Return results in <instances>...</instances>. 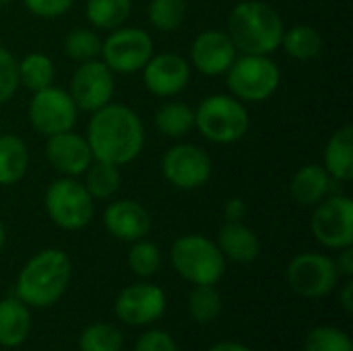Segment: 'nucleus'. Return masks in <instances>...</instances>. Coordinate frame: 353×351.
<instances>
[{"label": "nucleus", "instance_id": "nucleus-35", "mask_svg": "<svg viewBox=\"0 0 353 351\" xmlns=\"http://www.w3.org/2000/svg\"><path fill=\"white\" fill-rule=\"evenodd\" d=\"M19 72H17V58L10 50L0 46V106L10 101L19 89Z\"/></svg>", "mask_w": 353, "mask_h": 351}, {"label": "nucleus", "instance_id": "nucleus-5", "mask_svg": "<svg viewBox=\"0 0 353 351\" xmlns=\"http://www.w3.org/2000/svg\"><path fill=\"white\" fill-rule=\"evenodd\" d=\"M174 271L192 285H217L225 273V259L215 240L201 234H184L170 248Z\"/></svg>", "mask_w": 353, "mask_h": 351}, {"label": "nucleus", "instance_id": "nucleus-42", "mask_svg": "<svg viewBox=\"0 0 353 351\" xmlns=\"http://www.w3.org/2000/svg\"><path fill=\"white\" fill-rule=\"evenodd\" d=\"M4 244H6V228H4V223H2V219H0V252H2V248H4Z\"/></svg>", "mask_w": 353, "mask_h": 351}, {"label": "nucleus", "instance_id": "nucleus-30", "mask_svg": "<svg viewBox=\"0 0 353 351\" xmlns=\"http://www.w3.org/2000/svg\"><path fill=\"white\" fill-rule=\"evenodd\" d=\"M99 52H101V37L93 27H77L68 31L64 37V54L77 64L99 58Z\"/></svg>", "mask_w": 353, "mask_h": 351}, {"label": "nucleus", "instance_id": "nucleus-18", "mask_svg": "<svg viewBox=\"0 0 353 351\" xmlns=\"http://www.w3.org/2000/svg\"><path fill=\"white\" fill-rule=\"evenodd\" d=\"M105 230L120 242H137L151 232V213L134 199L112 201L103 211Z\"/></svg>", "mask_w": 353, "mask_h": 351}, {"label": "nucleus", "instance_id": "nucleus-37", "mask_svg": "<svg viewBox=\"0 0 353 351\" xmlns=\"http://www.w3.org/2000/svg\"><path fill=\"white\" fill-rule=\"evenodd\" d=\"M132 351H180L174 337L165 331H159V329H153V331H147L143 333L137 343H134V350Z\"/></svg>", "mask_w": 353, "mask_h": 351}, {"label": "nucleus", "instance_id": "nucleus-10", "mask_svg": "<svg viewBox=\"0 0 353 351\" xmlns=\"http://www.w3.org/2000/svg\"><path fill=\"white\" fill-rule=\"evenodd\" d=\"M27 118L31 128L48 139L52 134L72 130L79 118V108L72 101L68 89L52 85L31 95Z\"/></svg>", "mask_w": 353, "mask_h": 351}, {"label": "nucleus", "instance_id": "nucleus-43", "mask_svg": "<svg viewBox=\"0 0 353 351\" xmlns=\"http://www.w3.org/2000/svg\"><path fill=\"white\" fill-rule=\"evenodd\" d=\"M10 2H12V0H0V8H4V6H8Z\"/></svg>", "mask_w": 353, "mask_h": 351}, {"label": "nucleus", "instance_id": "nucleus-17", "mask_svg": "<svg viewBox=\"0 0 353 351\" xmlns=\"http://www.w3.org/2000/svg\"><path fill=\"white\" fill-rule=\"evenodd\" d=\"M46 159L60 174L68 178H79L93 161V153L85 134H77L74 130L58 132L48 137L46 141Z\"/></svg>", "mask_w": 353, "mask_h": 351}, {"label": "nucleus", "instance_id": "nucleus-8", "mask_svg": "<svg viewBox=\"0 0 353 351\" xmlns=\"http://www.w3.org/2000/svg\"><path fill=\"white\" fill-rule=\"evenodd\" d=\"M153 54L155 43L145 29L122 25L108 31L105 39H101L99 60H103L114 74H134L143 70Z\"/></svg>", "mask_w": 353, "mask_h": 351}, {"label": "nucleus", "instance_id": "nucleus-4", "mask_svg": "<svg viewBox=\"0 0 353 351\" xmlns=\"http://www.w3.org/2000/svg\"><path fill=\"white\" fill-rule=\"evenodd\" d=\"M194 128L201 137L215 145H234L242 141L250 128L246 103L230 93H213L194 108Z\"/></svg>", "mask_w": 353, "mask_h": 351}, {"label": "nucleus", "instance_id": "nucleus-28", "mask_svg": "<svg viewBox=\"0 0 353 351\" xmlns=\"http://www.w3.org/2000/svg\"><path fill=\"white\" fill-rule=\"evenodd\" d=\"M155 128L168 139H182L194 128V108L184 101H165L155 112Z\"/></svg>", "mask_w": 353, "mask_h": 351}, {"label": "nucleus", "instance_id": "nucleus-34", "mask_svg": "<svg viewBox=\"0 0 353 351\" xmlns=\"http://www.w3.org/2000/svg\"><path fill=\"white\" fill-rule=\"evenodd\" d=\"M304 351H353V341L345 331L331 325H321L308 333Z\"/></svg>", "mask_w": 353, "mask_h": 351}, {"label": "nucleus", "instance_id": "nucleus-19", "mask_svg": "<svg viewBox=\"0 0 353 351\" xmlns=\"http://www.w3.org/2000/svg\"><path fill=\"white\" fill-rule=\"evenodd\" d=\"M335 184L339 182H335L321 163H306L292 176L290 197L300 207H316L323 199L337 192Z\"/></svg>", "mask_w": 353, "mask_h": 351}, {"label": "nucleus", "instance_id": "nucleus-6", "mask_svg": "<svg viewBox=\"0 0 353 351\" xmlns=\"http://www.w3.org/2000/svg\"><path fill=\"white\" fill-rule=\"evenodd\" d=\"M223 77L230 95L242 103H263L271 99L281 85L279 64L265 54H238Z\"/></svg>", "mask_w": 353, "mask_h": 351}, {"label": "nucleus", "instance_id": "nucleus-15", "mask_svg": "<svg viewBox=\"0 0 353 351\" xmlns=\"http://www.w3.org/2000/svg\"><path fill=\"white\" fill-rule=\"evenodd\" d=\"M143 83L155 97H174L182 93L192 77L188 58L176 52H157L143 66Z\"/></svg>", "mask_w": 353, "mask_h": 351}, {"label": "nucleus", "instance_id": "nucleus-1", "mask_svg": "<svg viewBox=\"0 0 353 351\" xmlns=\"http://www.w3.org/2000/svg\"><path fill=\"white\" fill-rule=\"evenodd\" d=\"M85 139L93 159L122 168L143 153L147 134L141 116L132 108L110 101L91 114Z\"/></svg>", "mask_w": 353, "mask_h": 351}, {"label": "nucleus", "instance_id": "nucleus-36", "mask_svg": "<svg viewBox=\"0 0 353 351\" xmlns=\"http://www.w3.org/2000/svg\"><path fill=\"white\" fill-rule=\"evenodd\" d=\"M23 4L39 19H58L72 8L74 0H23Z\"/></svg>", "mask_w": 353, "mask_h": 351}, {"label": "nucleus", "instance_id": "nucleus-27", "mask_svg": "<svg viewBox=\"0 0 353 351\" xmlns=\"http://www.w3.org/2000/svg\"><path fill=\"white\" fill-rule=\"evenodd\" d=\"M132 12V0H87L85 17L95 31L122 27Z\"/></svg>", "mask_w": 353, "mask_h": 351}, {"label": "nucleus", "instance_id": "nucleus-25", "mask_svg": "<svg viewBox=\"0 0 353 351\" xmlns=\"http://www.w3.org/2000/svg\"><path fill=\"white\" fill-rule=\"evenodd\" d=\"M290 58L308 62L321 56L323 52V35L312 25H294L283 31L281 46H279Z\"/></svg>", "mask_w": 353, "mask_h": 351}, {"label": "nucleus", "instance_id": "nucleus-13", "mask_svg": "<svg viewBox=\"0 0 353 351\" xmlns=\"http://www.w3.org/2000/svg\"><path fill=\"white\" fill-rule=\"evenodd\" d=\"M68 93L77 103L79 112L93 114L114 99L116 74L99 58L81 62L70 77Z\"/></svg>", "mask_w": 353, "mask_h": 351}, {"label": "nucleus", "instance_id": "nucleus-32", "mask_svg": "<svg viewBox=\"0 0 353 351\" xmlns=\"http://www.w3.org/2000/svg\"><path fill=\"white\" fill-rule=\"evenodd\" d=\"M221 294L215 285H194V290L188 296L190 317L201 325L213 323L221 314Z\"/></svg>", "mask_w": 353, "mask_h": 351}, {"label": "nucleus", "instance_id": "nucleus-21", "mask_svg": "<svg viewBox=\"0 0 353 351\" xmlns=\"http://www.w3.org/2000/svg\"><path fill=\"white\" fill-rule=\"evenodd\" d=\"M323 168L339 184H347L353 178V128L350 124L337 128L329 137Z\"/></svg>", "mask_w": 353, "mask_h": 351}, {"label": "nucleus", "instance_id": "nucleus-41", "mask_svg": "<svg viewBox=\"0 0 353 351\" xmlns=\"http://www.w3.org/2000/svg\"><path fill=\"white\" fill-rule=\"evenodd\" d=\"M209 351H252L248 345L238 343V341H219L215 345H211Z\"/></svg>", "mask_w": 353, "mask_h": 351}, {"label": "nucleus", "instance_id": "nucleus-7", "mask_svg": "<svg viewBox=\"0 0 353 351\" xmlns=\"http://www.w3.org/2000/svg\"><path fill=\"white\" fill-rule=\"evenodd\" d=\"M43 207L50 221L64 232L85 230L95 215V201L79 178L60 176L46 188Z\"/></svg>", "mask_w": 353, "mask_h": 351}, {"label": "nucleus", "instance_id": "nucleus-9", "mask_svg": "<svg viewBox=\"0 0 353 351\" xmlns=\"http://www.w3.org/2000/svg\"><path fill=\"white\" fill-rule=\"evenodd\" d=\"M288 285L306 300H321L335 292L339 273L335 261L321 252H302L294 257L285 269Z\"/></svg>", "mask_w": 353, "mask_h": 351}, {"label": "nucleus", "instance_id": "nucleus-24", "mask_svg": "<svg viewBox=\"0 0 353 351\" xmlns=\"http://www.w3.org/2000/svg\"><path fill=\"white\" fill-rule=\"evenodd\" d=\"M19 85L29 89L31 93L52 87L56 81L54 60L43 52H29L21 60H17Z\"/></svg>", "mask_w": 353, "mask_h": 351}, {"label": "nucleus", "instance_id": "nucleus-38", "mask_svg": "<svg viewBox=\"0 0 353 351\" xmlns=\"http://www.w3.org/2000/svg\"><path fill=\"white\" fill-rule=\"evenodd\" d=\"M246 215H248V205L242 197H232L223 203L225 221H244Z\"/></svg>", "mask_w": 353, "mask_h": 351}, {"label": "nucleus", "instance_id": "nucleus-40", "mask_svg": "<svg viewBox=\"0 0 353 351\" xmlns=\"http://www.w3.org/2000/svg\"><path fill=\"white\" fill-rule=\"evenodd\" d=\"M339 302H341V308H343L347 314H352L353 312V281L352 279H347V281L343 283V288H341V292H339Z\"/></svg>", "mask_w": 353, "mask_h": 351}, {"label": "nucleus", "instance_id": "nucleus-23", "mask_svg": "<svg viewBox=\"0 0 353 351\" xmlns=\"http://www.w3.org/2000/svg\"><path fill=\"white\" fill-rule=\"evenodd\" d=\"M29 170L27 143L17 134H0V186H12Z\"/></svg>", "mask_w": 353, "mask_h": 351}, {"label": "nucleus", "instance_id": "nucleus-14", "mask_svg": "<svg viewBox=\"0 0 353 351\" xmlns=\"http://www.w3.org/2000/svg\"><path fill=\"white\" fill-rule=\"evenodd\" d=\"M165 308H168L165 292L149 281H141L124 288L114 302V312L118 321L128 327L153 325L163 317Z\"/></svg>", "mask_w": 353, "mask_h": 351}, {"label": "nucleus", "instance_id": "nucleus-29", "mask_svg": "<svg viewBox=\"0 0 353 351\" xmlns=\"http://www.w3.org/2000/svg\"><path fill=\"white\" fill-rule=\"evenodd\" d=\"M124 335L116 325L93 323L79 335V351H122Z\"/></svg>", "mask_w": 353, "mask_h": 351}, {"label": "nucleus", "instance_id": "nucleus-2", "mask_svg": "<svg viewBox=\"0 0 353 351\" xmlns=\"http://www.w3.org/2000/svg\"><path fill=\"white\" fill-rule=\"evenodd\" d=\"M72 279V261L60 248H43L33 254L17 275L14 296L29 308L54 306Z\"/></svg>", "mask_w": 353, "mask_h": 351}, {"label": "nucleus", "instance_id": "nucleus-11", "mask_svg": "<svg viewBox=\"0 0 353 351\" xmlns=\"http://www.w3.org/2000/svg\"><path fill=\"white\" fill-rule=\"evenodd\" d=\"M310 230L316 242L325 248L341 250L353 246V201L347 194L333 192L323 199L310 219Z\"/></svg>", "mask_w": 353, "mask_h": 351}, {"label": "nucleus", "instance_id": "nucleus-33", "mask_svg": "<svg viewBox=\"0 0 353 351\" xmlns=\"http://www.w3.org/2000/svg\"><path fill=\"white\" fill-rule=\"evenodd\" d=\"M126 261H128L130 271L139 279H149L161 269V250L157 248V244L143 238V240L130 242Z\"/></svg>", "mask_w": 353, "mask_h": 351}, {"label": "nucleus", "instance_id": "nucleus-16", "mask_svg": "<svg viewBox=\"0 0 353 351\" xmlns=\"http://www.w3.org/2000/svg\"><path fill=\"white\" fill-rule=\"evenodd\" d=\"M238 58V50L228 35V31L221 29H205L201 31L190 46L188 62L190 68L205 77H223L228 68Z\"/></svg>", "mask_w": 353, "mask_h": 351}, {"label": "nucleus", "instance_id": "nucleus-39", "mask_svg": "<svg viewBox=\"0 0 353 351\" xmlns=\"http://www.w3.org/2000/svg\"><path fill=\"white\" fill-rule=\"evenodd\" d=\"M335 267H337V273L339 277H345V279H352L353 277V248H341L339 250V257L335 261Z\"/></svg>", "mask_w": 353, "mask_h": 351}, {"label": "nucleus", "instance_id": "nucleus-22", "mask_svg": "<svg viewBox=\"0 0 353 351\" xmlns=\"http://www.w3.org/2000/svg\"><path fill=\"white\" fill-rule=\"evenodd\" d=\"M31 331V312L17 296L0 300V345L14 350L23 345Z\"/></svg>", "mask_w": 353, "mask_h": 351}, {"label": "nucleus", "instance_id": "nucleus-26", "mask_svg": "<svg viewBox=\"0 0 353 351\" xmlns=\"http://www.w3.org/2000/svg\"><path fill=\"white\" fill-rule=\"evenodd\" d=\"M122 184V172L120 166L93 159L91 166L83 174V186L91 194L93 201H108L112 199Z\"/></svg>", "mask_w": 353, "mask_h": 351}, {"label": "nucleus", "instance_id": "nucleus-3", "mask_svg": "<svg viewBox=\"0 0 353 351\" xmlns=\"http://www.w3.org/2000/svg\"><path fill=\"white\" fill-rule=\"evenodd\" d=\"M225 31L238 54L271 56L281 46L285 23L271 4L263 0H246L232 8Z\"/></svg>", "mask_w": 353, "mask_h": 351}, {"label": "nucleus", "instance_id": "nucleus-12", "mask_svg": "<svg viewBox=\"0 0 353 351\" xmlns=\"http://www.w3.org/2000/svg\"><path fill=\"white\" fill-rule=\"evenodd\" d=\"M213 174L211 155L192 143H178L161 157V176L178 190H199Z\"/></svg>", "mask_w": 353, "mask_h": 351}, {"label": "nucleus", "instance_id": "nucleus-20", "mask_svg": "<svg viewBox=\"0 0 353 351\" xmlns=\"http://www.w3.org/2000/svg\"><path fill=\"white\" fill-rule=\"evenodd\" d=\"M215 244L225 261L238 265H250L261 254V240L244 221H225L217 232Z\"/></svg>", "mask_w": 353, "mask_h": 351}, {"label": "nucleus", "instance_id": "nucleus-31", "mask_svg": "<svg viewBox=\"0 0 353 351\" xmlns=\"http://www.w3.org/2000/svg\"><path fill=\"white\" fill-rule=\"evenodd\" d=\"M186 0H151L147 8V19L157 31H176L186 19Z\"/></svg>", "mask_w": 353, "mask_h": 351}]
</instances>
